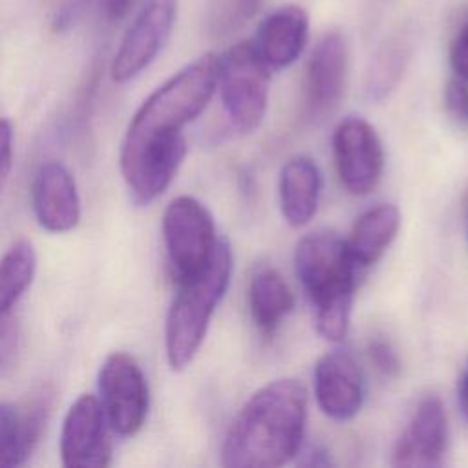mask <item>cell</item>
I'll return each mask as SVG.
<instances>
[{
	"mask_svg": "<svg viewBox=\"0 0 468 468\" xmlns=\"http://www.w3.org/2000/svg\"><path fill=\"white\" fill-rule=\"evenodd\" d=\"M307 422V391L294 378L272 380L256 389L232 419L221 464L229 468H276L302 450Z\"/></svg>",
	"mask_w": 468,
	"mask_h": 468,
	"instance_id": "cell-1",
	"label": "cell"
},
{
	"mask_svg": "<svg viewBox=\"0 0 468 468\" xmlns=\"http://www.w3.org/2000/svg\"><path fill=\"white\" fill-rule=\"evenodd\" d=\"M355 269L346 239L331 230L302 236L294 249V272L314 307L316 331L329 342L347 335Z\"/></svg>",
	"mask_w": 468,
	"mask_h": 468,
	"instance_id": "cell-2",
	"label": "cell"
},
{
	"mask_svg": "<svg viewBox=\"0 0 468 468\" xmlns=\"http://www.w3.org/2000/svg\"><path fill=\"white\" fill-rule=\"evenodd\" d=\"M218 69L219 57L205 53L165 80L132 117L121 150L183 135L181 130L210 102L218 88Z\"/></svg>",
	"mask_w": 468,
	"mask_h": 468,
	"instance_id": "cell-3",
	"label": "cell"
},
{
	"mask_svg": "<svg viewBox=\"0 0 468 468\" xmlns=\"http://www.w3.org/2000/svg\"><path fill=\"white\" fill-rule=\"evenodd\" d=\"M232 274V250L219 239L208 267L194 280L179 283L165 324V351L170 369L183 371L196 358L210 318L227 292Z\"/></svg>",
	"mask_w": 468,
	"mask_h": 468,
	"instance_id": "cell-4",
	"label": "cell"
},
{
	"mask_svg": "<svg viewBox=\"0 0 468 468\" xmlns=\"http://www.w3.org/2000/svg\"><path fill=\"white\" fill-rule=\"evenodd\" d=\"M161 230L176 283L197 278L212 261L219 243L208 208L192 196H177L163 212Z\"/></svg>",
	"mask_w": 468,
	"mask_h": 468,
	"instance_id": "cell-5",
	"label": "cell"
},
{
	"mask_svg": "<svg viewBox=\"0 0 468 468\" xmlns=\"http://www.w3.org/2000/svg\"><path fill=\"white\" fill-rule=\"evenodd\" d=\"M271 69L252 42L243 40L219 57L218 88L223 110L239 133L256 130L267 112Z\"/></svg>",
	"mask_w": 468,
	"mask_h": 468,
	"instance_id": "cell-6",
	"label": "cell"
},
{
	"mask_svg": "<svg viewBox=\"0 0 468 468\" xmlns=\"http://www.w3.org/2000/svg\"><path fill=\"white\" fill-rule=\"evenodd\" d=\"M101 406L108 426L121 437L135 435L146 419L150 393L137 360L124 353H110L99 369Z\"/></svg>",
	"mask_w": 468,
	"mask_h": 468,
	"instance_id": "cell-7",
	"label": "cell"
},
{
	"mask_svg": "<svg viewBox=\"0 0 468 468\" xmlns=\"http://www.w3.org/2000/svg\"><path fill=\"white\" fill-rule=\"evenodd\" d=\"M333 159L342 186L353 196L371 194L384 172V148L377 130L362 117H346L333 132Z\"/></svg>",
	"mask_w": 468,
	"mask_h": 468,
	"instance_id": "cell-8",
	"label": "cell"
},
{
	"mask_svg": "<svg viewBox=\"0 0 468 468\" xmlns=\"http://www.w3.org/2000/svg\"><path fill=\"white\" fill-rule=\"evenodd\" d=\"M177 0H143L110 66L115 82H128L144 71L170 38Z\"/></svg>",
	"mask_w": 468,
	"mask_h": 468,
	"instance_id": "cell-9",
	"label": "cell"
},
{
	"mask_svg": "<svg viewBox=\"0 0 468 468\" xmlns=\"http://www.w3.org/2000/svg\"><path fill=\"white\" fill-rule=\"evenodd\" d=\"M347 46L340 33L327 31L309 53L303 73V115L322 122L335 113L346 91Z\"/></svg>",
	"mask_w": 468,
	"mask_h": 468,
	"instance_id": "cell-10",
	"label": "cell"
},
{
	"mask_svg": "<svg viewBox=\"0 0 468 468\" xmlns=\"http://www.w3.org/2000/svg\"><path fill=\"white\" fill-rule=\"evenodd\" d=\"M448 448V417L435 393L422 395L404 430L393 444L391 464L408 468H433L444 463Z\"/></svg>",
	"mask_w": 468,
	"mask_h": 468,
	"instance_id": "cell-11",
	"label": "cell"
},
{
	"mask_svg": "<svg viewBox=\"0 0 468 468\" xmlns=\"http://www.w3.org/2000/svg\"><path fill=\"white\" fill-rule=\"evenodd\" d=\"M106 417L93 395H80L69 406L60 430V459L68 468H97L110 463Z\"/></svg>",
	"mask_w": 468,
	"mask_h": 468,
	"instance_id": "cell-12",
	"label": "cell"
},
{
	"mask_svg": "<svg viewBox=\"0 0 468 468\" xmlns=\"http://www.w3.org/2000/svg\"><path fill=\"white\" fill-rule=\"evenodd\" d=\"M318 408L333 420H351L364 402V380L353 355L346 349L327 351L313 371Z\"/></svg>",
	"mask_w": 468,
	"mask_h": 468,
	"instance_id": "cell-13",
	"label": "cell"
},
{
	"mask_svg": "<svg viewBox=\"0 0 468 468\" xmlns=\"http://www.w3.org/2000/svg\"><path fill=\"white\" fill-rule=\"evenodd\" d=\"M31 203L38 225L68 232L80 221V197L71 172L58 161L40 165L31 183Z\"/></svg>",
	"mask_w": 468,
	"mask_h": 468,
	"instance_id": "cell-14",
	"label": "cell"
},
{
	"mask_svg": "<svg viewBox=\"0 0 468 468\" xmlns=\"http://www.w3.org/2000/svg\"><path fill=\"white\" fill-rule=\"evenodd\" d=\"M37 252L27 239H18L0 258V366H4L16 346L15 309L33 282Z\"/></svg>",
	"mask_w": 468,
	"mask_h": 468,
	"instance_id": "cell-15",
	"label": "cell"
},
{
	"mask_svg": "<svg viewBox=\"0 0 468 468\" xmlns=\"http://www.w3.org/2000/svg\"><path fill=\"white\" fill-rule=\"evenodd\" d=\"M309 15L300 5H282L269 13L256 29L254 48L271 71L289 68L305 49Z\"/></svg>",
	"mask_w": 468,
	"mask_h": 468,
	"instance_id": "cell-16",
	"label": "cell"
},
{
	"mask_svg": "<svg viewBox=\"0 0 468 468\" xmlns=\"http://www.w3.org/2000/svg\"><path fill=\"white\" fill-rule=\"evenodd\" d=\"M322 190V176L318 165L305 155L289 159L278 177V199L283 219L300 229L316 214Z\"/></svg>",
	"mask_w": 468,
	"mask_h": 468,
	"instance_id": "cell-17",
	"label": "cell"
},
{
	"mask_svg": "<svg viewBox=\"0 0 468 468\" xmlns=\"http://www.w3.org/2000/svg\"><path fill=\"white\" fill-rule=\"evenodd\" d=\"M400 212L391 203H380L362 212L346 239L347 252L356 267H369L380 260L397 238Z\"/></svg>",
	"mask_w": 468,
	"mask_h": 468,
	"instance_id": "cell-18",
	"label": "cell"
},
{
	"mask_svg": "<svg viewBox=\"0 0 468 468\" xmlns=\"http://www.w3.org/2000/svg\"><path fill=\"white\" fill-rule=\"evenodd\" d=\"M44 411L42 404L20 410L13 402H0V468L29 459L44 428Z\"/></svg>",
	"mask_w": 468,
	"mask_h": 468,
	"instance_id": "cell-19",
	"label": "cell"
},
{
	"mask_svg": "<svg viewBox=\"0 0 468 468\" xmlns=\"http://www.w3.org/2000/svg\"><path fill=\"white\" fill-rule=\"evenodd\" d=\"M249 307L256 327L272 336L294 307V294L283 276L272 267L258 269L249 283Z\"/></svg>",
	"mask_w": 468,
	"mask_h": 468,
	"instance_id": "cell-20",
	"label": "cell"
},
{
	"mask_svg": "<svg viewBox=\"0 0 468 468\" xmlns=\"http://www.w3.org/2000/svg\"><path fill=\"white\" fill-rule=\"evenodd\" d=\"M408 57L410 48L400 38H391L378 49L367 75V93L371 99L386 97L399 84L408 64Z\"/></svg>",
	"mask_w": 468,
	"mask_h": 468,
	"instance_id": "cell-21",
	"label": "cell"
},
{
	"mask_svg": "<svg viewBox=\"0 0 468 468\" xmlns=\"http://www.w3.org/2000/svg\"><path fill=\"white\" fill-rule=\"evenodd\" d=\"M261 0H208L207 27L216 38L238 33L260 9Z\"/></svg>",
	"mask_w": 468,
	"mask_h": 468,
	"instance_id": "cell-22",
	"label": "cell"
},
{
	"mask_svg": "<svg viewBox=\"0 0 468 468\" xmlns=\"http://www.w3.org/2000/svg\"><path fill=\"white\" fill-rule=\"evenodd\" d=\"M367 356L380 375L391 378L400 373V358L388 340L378 336L371 338L367 344Z\"/></svg>",
	"mask_w": 468,
	"mask_h": 468,
	"instance_id": "cell-23",
	"label": "cell"
},
{
	"mask_svg": "<svg viewBox=\"0 0 468 468\" xmlns=\"http://www.w3.org/2000/svg\"><path fill=\"white\" fill-rule=\"evenodd\" d=\"M97 5H99V0H64L55 11L53 29L60 33L71 29L77 22H80L91 11L97 13Z\"/></svg>",
	"mask_w": 468,
	"mask_h": 468,
	"instance_id": "cell-24",
	"label": "cell"
},
{
	"mask_svg": "<svg viewBox=\"0 0 468 468\" xmlns=\"http://www.w3.org/2000/svg\"><path fill=\"white\" fill-rule=\"evenodd\" d=\"M444 106L452 119L468 124V82L455 77L444 88Z\"/></svg>",
	"mask_w": 468,
	"mask_h": 468,
	"instance_id": "cell-25",
	"label": "cell"
},
{
	"mask_svg": "<svg viewBox=\"0 0 468 468\" xmlns=\"http://www.w3.org/2000/svg\"><path fill=\"white\" fill-rule=\"evenodd\" d=\"M450 66L455 77L468 82V20L459 27L450 44Z\"/></svg>",
	"mask_w": 468,
	"mask_h": 468,
	"instance_id": "cell-26",
	"label": "cell"
},
{
	"mask_svg": "<svg viewBox=\"0 0 468 468\" xmlns=\"http://www.w3.org/2000/svg\"><path fill=\"white\" fill-rule=\"evenodd\" d=\"M13 163V126L7 119H0V183L11 170Z\"/></svg>",
	"mask_w": 468,
	"mask_h": 468,
	"instance_id": "cell-27",
	"label": "cell"
},
{
	"mask_svg": "<svg viewBox=\"0 0 468 468\" xmlns=\"http://www.w3.org/2000/svg\"><path fill=\"white\" fill-rule=\"evenodd\" d=\"M133 2L135 0H99L97 15H101L108 24H117L130 15Z\"/></svg>",
	"mask_w": 468,
	"mask_h": 468,
	"instance_id": "cell-28",
	"label": "cell"
},
{
	"mask_svg": "<svg viewBox=\"0 0 468 468\" xmlns=\"http://www.w3.org/2000/svg\"><path fill=\"white\" fill-rule=\"evenodd\" d=\"M457 400H459V408H461L464 419L468 420V360H466V366H464V369L461 373V378H459Z\"/></svg>",
	"mask_w": 468,
	"mask_h": 468,
	"instance_id": "cell-29",
	"label": "cell"
}]
</instances>
